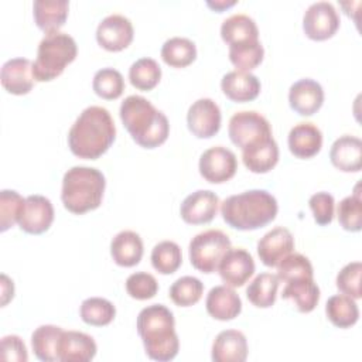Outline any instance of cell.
<instances>
[{"label":"cell","mask_w":362,"mask_h":362,"mask_svg":"<svg viewBox=\"0 0 362 362\" xmlns=\"http://www.w3.org/2000/svg\"><path fill=\"white\" fill-rule=\"evenodd\" d=\"M325 313L328 320L338 328H349L359 318V308L355 298L346 294H334L327 300Z\"/></svg>","instance_id":"cell-31"},{"label":"cell","mask_w":362,"mask_h":362,"mask_svg":"<svg viewBox=\"0 0 362 362\" xmlns=\"http://www.w3.org/2000/svg\"><path fill=\"white\" fill-rule=\"evenodd\" d=\"M3 88L13 95H25L33 89V62L28 58L17 57L7 59L0 72Z\"/></svg>","instance_id":"cell-19"},{"label":"cell","mask_w":362,"mask_h":362,"mask_svg":"<svg viewBox=\"0 0 362 362\" xmlns=\"http://www.w3.org/2000/svg\"><path fill=\"white\" fill-rule=\"evenodd\" d=\"M338 221L341 226L351 232H358L362 228V204L359 192L345 197L338 204Z\"/></svg>","instance_id":"cell-42"},{"label":"cell","mask_w":362,"mask_h":362,"mask_svg":"<svg viewBox=\"0 0 362 362\" xmlns=\"http://www.w3.org/2000/svg\"><path fill=\"white\" fill-rule=\"evenodd\" d=\"M322 102L324 89L311 78L298 79L288 89V103L301 116L314 115L322 106Z\"/></svg>","instance_id":"cell-17"},{"label":"cell","mask_w":362,"mask_h":362,"mask_svg":"<svg viewBox=\"0 0 362 362\" xmlns=\"http://www.w3.org/2000/svg\"><path fill=\"white\" fill-rule=\"evenodd\" d=\"M221 109L211 98L197 99L187 112V124L189 132L199 139H209L219 132Z\"/></svg>","instance_id":"cell-11"},{"label":"cell","mask_w":362,"mask_h":362,"mask_svg":"<svg viewBox=\"0 0 362 362\" xmlns=\"http://www.w3.org/2000/svg\"><path fill=\"white\" fill-rule=\"evenodd\" d=\"M201 175L214 184L230 180L238 170V160L232 150L223 146H214L205 150L199 157Z\"/></svg>","instance_id":"cell-10"},{"label":"cell","mask_w":362,"mask_h":362,"mask_svg":"<svg viewBox=\"0 0 362 362\" xmlns=\"http://www.w3.org/2000/svg\"><path fill=\"white\" fill-rule=\"evenodd\" d=\"M54 221V206L44 195H28L25 198L18 225L20 228L33 235L42 233L49 229Z\"/></svg>","instance_id":"cell-15"},{"label":"cell","mask_w":362,"mask_h":362,"mask_svg":"<svg viewBox=\"0 0 362 362\" xmlns=\"http://www.w3.org/2000/svg\"><path fill=\"white\" fill-rule=\"evenodd\" d=\"M92 88L95 93L103 99H117L124 90V79L117 69L106 66L95 72Z\"/></svg>","instance_id":"cell-38"},{"label":"cell","mask_w":362,"mask_h":362,"mask_svg":"<svg viewBox=\"0 0 362 362\" xmlns=\"http://www.w3.org/2000/svg\"><path fill=\"white\" fill-rule=\"evenodd\" d=\"M221 37L226 44L233 45L259 40V30L252 17L243 13H236L222 21Z\"/></svg>","instance_id":"cell-28"},{"label":"cell","mask_w":362,"mask_h":362,"mask_svg":"<svg viewBox=\"0 0 362 362\" xmlns=\"http://www.w3.org/2000/svg\"><path fill=\"white\" fill-rule=\"evenodd\" d=\"M98 351L95 339L81 331H64L58 344V361L89 362Z\"/></svg>","instance_id":"cell-18"},{"label":"cell","mask_w":362,"mask_h":362,"mask_svg":"<svg viewBox=\"0 0 362 362\" xmlns=\"http://www.w3.org/2000/svg\"><path fill=\"white\" fill-rule=\"evenodd\" d=\"M230 247L229 236L219 229H208L197 233L188 247L191 264L202 273L218 270L219 262Z\"/></svg>","instance_id":"cell-7"},{"label":"cell","mask_w":362,"mask_h":362,"mask_svg":"<svg viewBox=\"0 0 362 362\" xmlns=\"http://www.w3.org/2000/svg\"><path fill=\"white\" fill-rule=\"evenodd\" d=\"M334 197L329 192L325 191H320L315 192L308 199V205L313 211L314 215V221L318 225H328L332 222L334 218Z\"/></svg>","instance_id":"cell-45"},{"label":"cell","mask_w":362,"mask_h":362,"mask_svg":"<svg viewBox=\"0 0 362 362\" xmlns=\"http://www.w3.org/2000/svg\"><path fill=\"white\" fill-rule=\"evenodd\" d=\"M279 281V277L273 273H259L246 288L247 300L259 308L272 307L276 301Z\"/></svg>","instance_id":"cell-32"},{"label":"cell","mask_w":362,"mask_h":362,"mask_svg":"<svg viewBox=\"0 0 362 362\" xmlns=\"http://www.w3.org/2000/svg\"><path fill=\"white\" fill-rule=\"evenodd\" d=\"M281 297L293 300L298 311L310 313L317 307L320 301V288L313 277L296 279L286 283Z\"/></svg>","instance_id":"cell-29"},{"label":"cell","mask_w":362,"mask_h":362,"mask_svg":"<svg viewBox=\"0 0 362 362\" xmlns=\"http://www.w3.org/2000/svg\"><path fill=\"white\" fill-rule=\"evenodd\" d=\"M219 206V197L211 189H198L187 195L180 206V215L184 222L201 225L211 222Z\"/></svg>","instance_id":"cell-14"},{"label":"cell","mask_w":362,"mask_h":362,"mask_svg":"<svg viewBox=\"0 0 362 362\" xmlns=\"http://www.w3.org/2000/svg\"><path fill=\"white\" fill-rule=\"evenodd\" d=\"M116 137V126L106 107H85L68 132L69 150L79 158L95 160L112 146Z\"/></svg>","instance_id":"cell-1"},{"label":"cell","mask_w":362,"mask_h":362,"mask_svg":"<svg viewBox=\"0 0 362 362\" xmlns=\"http://www.w3.org/2000/svg\"><path fill=\"white\" fill-rule=\"evenodd\" d=\"M329 158L334 167L345 173H356L362 167V141L352 134L339 136L331 146Z\"/></svg>","instance_id":"cell-23"},{"label":"cell","mask_w":362,"mask_h":362,"mask_svg":"<svg viewBox=\"0 0 362 362\" xmlns=\"http://www.w3.org/2000/svg\"><path fill=\"white\" fill-rule=\"evenodd\" d=\"M204 293V283L194 276H182L170 286V298L180 307H189L199 301Z\"/></svg>","instance_id":"cell-39"},{"label":"cell","mask_w":362,"mask_h":362,"mask_svg":"<svg viewBox=\"0 0 362 362\" xmlns=\"http://www.w3.org/2000/svg\"><path fill=\"white\" fill-rule=\"evenodd\" d=\"M242 160L247 170L252 173H267L279 161V146L272 137L264 139L253 146L242 150Z\"/></svg>","instance_id":"cell-27"},{"label":"cell","mask_w":362,"mask_h":362,"mask_svg":"<svg viewBox=\"0 0 362 362\" xmlns=\"http://www.w3.org/2000/svg\"><path fill=\"white\" fill-rule=\"evenodd\" d=\"M79 314L83 322L95 327H103L113 321L116 308L112 301L103 297H89L82 301Z\"/></svg>","instance_id":"cell-35"},{"label":"cell","mask_w":362,"mask_h":362,"mask_svg":"<svg viewBox=\"0 0 362 362\" xmlns=\"http://www.w3.org/2000/svg\"><path fill=\"white\" fill-rule=\"evenodd\" d=\"M182 263L181 247L173 240L158 242L151 250V264L161 274L174 273Z\"/></svg>","instance_id":"cell-36"},{"label":"cell","mask_w":362,"mask_h":362,"mask_svg":"<svg viewBox=\"0 0 362 362\" xmlns=\"http://www.w3.org/2000/svg\"><path fill=\"white\" fill-rule=\"evenodd\" d=\"M361 272L362 263L361 262H351L345 264L337 274L335 283L338 290L342 294H346L352 298H361Z\"/></svg>","instance_id":"cell-43"},{"label":"cell","mask_w":362,"mask_h":362,"mask_svg":"<svg viewBox=\"0 0 362 362\" xmlns=\"http://www.w3.org/2000/svg\"><path fill=\"white\" fill-rule=\"evenodd\" d=\"M161 78V68L158 62L150 57H143L134 61L129 68L130 83L140 90L153 89Z\"/></svg>","instance_id":"cell-34"},{"label":"cell","mask_w":362,"mask_h":362,"mask_svg":"<svg viewBox=\"0 0 362 362\" xmlns=\"http://www.w3.org/2000/svg\"><path fill=\"white\" fill-rule=\"evenodd\" d=\"M222 281L229 287L243 286L255 273V260L243 247H229L218 266Z\"/></svg>","instance_id":"cell-13"},{"label":"cell","mask_w":362,"mask_h":362,"mask_svg":"<svg viewBox=\"0 0 362 362\" xmlns=\"http://www.w3.org/2000/svg\"><path fill=\"white\" fill-rule=\"evenodd\" d=\"M110 255L119 266H136L143 256V240L140 235L134 230H120L110 242Z\"/></svg>","instance_id":"cell-25"},{"label":"cell","mask_w":362,"mask_h":362,"mask_svg":"<svg viewBox=\"0 0 362 362\" xmlns=\"http://www.w3.org/2000/svg\"><path fill=\"white\" fill-rule=\"evenodd\" d=\"M235 3H236L235 0H215V1L208 0V1H206V4H208L211 8L216 10V11H222V10H225V8L230 7V6H233Z\"/></svg>","instance_id":"cell-48"},{"label":"cell","mask_w":362,"mask_h":362,"mask_svg":"<svg viewBox=\"0 0 362 362\" xmlns=\"http://www.w3.org/2000/svg\"><path fill=\"white\" fill-rule=\"evenodd\" d=\"M78 54L75 40L62 31L47 33L38 44L33 62V76L38 82H48L59 76Z\"/></svg>","instance_id":"cell-6"},{"label":"cell","mask_w":362,"mask_h":362,"mask_svg":"<svg viewBox=\"0 0 362 362\" xmlns=\"http://www.w3.org/2000/svg\"><path fill=\"white\" fill-rule=\"evenodd\" d=\"M232 143L242 150L272 137L269 120L256 110H240L232 115L228 124Z\"/></svg>","instance_id":"cell-8"},{"label":"cell","mask_w":362,"mask_h":362,"mask_svg":"<svg viewBox=\"0 0 362 362\" xmlns=\"http://www.w3.org/2000/svg\"><path fill=\"white\" fill-rule=\"evenodd\" d=\"M287 143L296 157L310 158L321 150L322 133L314 123L300 122L290 129Z\"/></svg>","instance_id":"cell-22"},{"label":"cell","mask_w":362,"mask_h":362,"mask_svg":"<svg viewBox=\"0 0 362 362\" xmlns=\"http://www.w3.org/2000/svg\"><path fill=\"white\" fill-rule=\"evenodd\" d=\"M68 0H35L33 16L38 28L47 33L59 31L68 17Z\"/></svg>","instance_id":"cell-26"},{"label":"cell","mask_w":362,"mask_h":362,"mask_svg":"<svg viewBox=\"0 0 362 362\" xmlns=\"http://www.w3.org/2000/svg\"><path fill=\"white\" fill-rule=\"evenodd\" d=\"M25 198H23L14 189H1L0 192V230L4 232L8 228L18 223Z\"/></svg>","instance_id":"cell-41"},{"label":"cell","mask_w":362,"mask_h":362,"mask_svg":"<svg viewBox=\"0 0 362 362\" xmlns=\"http://www.w3.org/2000/svg\"><path fill=\"white\" fill-rule=\"evenodd\" d=\"M14 296V284L4 273L1 274V305H6L10 298Z\"/></svg>","instance_id":"cell-47"},{"label":"cell","mask_w":362,"mask_h":362,"mask_svg":"<svg viewBox=\"0 0 362 362\" xmlns=\"http://www.w3.org/2000/svg\"><path fill=\"white\" fill-rule=\"evenodd\" d=\"M276 198L264 189H249L230 195L221 204L223 221L238 230H253L266 226L277 215Z\"/></svg>","instance_id":"cell-4"},{"label":"cell","mask_w":362,"mask_h":362,"mask_svg":"<svg viewBox=\"0 0 362 362\" xmlns=\"http://www.w3.org/2000/svg\"><path fill=\"white\" fill-rule=\"evenodd\" d=\"M211 358L214 362H243L247 358V341L238 329L221 331L212 344Z\"/></svg>","instance_id":"cell-21"},{"label":"cell","mask_w":362,"mask_h":362,"mask_svg":"<svg viewBox=\"0 0 362 362\" xmlns=\"http://www.w3.org/2000/svg\"><path fill=\"white\" fill-rule=\"evenodd\" d=\"M119 115L132 139L144 148L158 147L168 137L167 116L144 96L129 95L122 102Z\"/></svg>","instance_id":"cell-3"},{"label":"cell","mask_w":362,"mask_h":362,"mask_svg":"<svg viewBox=\"0 0 362 362\" xmlns=\"http://www.w3.org/2000/svg\"><path fill=\"white\" fill-rule=\"evenodd\" d=\"M132 21L117 13L109 14L100 20L96 28V41L107 51H122L127 48L133 40Z\"/></svg>","instance_id":"cell-12"},{"label":"cell","mask_w":362,"mask_h":362,"mask_svg":"<svg viewBox=\"0 0 362 362\" xmlns=\"http://www.w3.org/2000/svg\"><path fill=\"white\" fill-rule=\"evenodd\" d=\"M137 332L143 341L146 355L158 362L177 356L180 339L175 332V320L164 304L144 307L137 315Z\"/></svg>","instance_id":"cell-2"},{"label":"cell","mask_w":362,"mask_h":362,"mask_svg":"<svg viewBox=\"0 0 362 362\" xmlns=\"http://www.w3.org/2000/svg\"><path fill=\"white\" fill-rule=\"evenodd\" d=\"M294 249V238L284 226H276L266 232L257 242V255L263 264L277 266Z\"/></svg>","instance_id":"cell-16"},{"label":"cell","mask_w":362,"mask_h":362,"mask_svg":"<svg viewBox=\"0 0 362 362\" xmlns=\"http://www.w3.org/2000/svg\"><path fill=\"white\" fill-rule=\"evenodd\" d=\"M339 27V16L332 3L321 0L310 4L303 16V30L305 35L315 41H322L335 34Z\"/></svg>","instance_id":"cell-9"},{"label":"cell","mask_w":362,"mask_h":362,"mask_svg":"<svg viewBox=\"0 0 362 362\" xmlns=\"http://www.w3.org/2000/svg\"><path fill=\"white\" fill-rule=\"evenodd\" d=\"M163 61L174 68H184L197 58L195 44L185 37H171L161 47Z\"/></svg>","instance_id":"cell-33"},{"label":"cell","mask_w":362,"mask_h":362,"mask_svg":"<svg viewBox=\"0 0 362 362\" xmlns=\"http://www.w3.org/2000/svg\"><path fill=\"white\" fill-rule=\"evenodd\" d=\"M0 358L3 361L27 362L28 352L24 341L18 335H6L1 338V352Z\"/></svg>","instance_id":"cell-46"},{"label":"cell","mask_w":362,"mask_h":362,"mask_svg":"<svg viewBox=\"0 0 362 362\" xmlns=\"http://www.w3.org/2000/svg\"><path fill=\"white\" fill-rule=\"evenodd\" d=\"M206 311L219 321H229L242 311V300L239 294L229 286H215L209 290L205 300Z\"/></svg>","instance_id":"cell-20"},{"label":"cell","mask_w":362,"mask_h":362,"mask_svg":"<svg viewBox=\"0 0 362 362\" xmlns=\"http://www.w3.org/2000/svg\"><path fill=\"white\" fill-rule=\"evenodd\" d=\"M105 187L106 180L100 170L86 165L71 167L62 178V204L78 215L96 209L102 202Z\"/></svg>","instance_id":"cell-5"},{"label":"cell","mask_w":362,"mask_h":362,"mask_svg":"<svg viewBox=\"0 0 362 362\" xmlns=\"http://www.w3.org/2000/svg\"><path fill=\"white\" fill-rule=\"evenodd\" d=\"M64 329L58 325L44 324L34 329L31 335V346L34 355L44 362L58 361V344Z\"/></svg>","instance_id":"cell-30"},{"label":"cell","mask_w":362,"mask_h":362,"mask_svg":"<svg viewBox=\"0 0 362 362\" xmlns=\"http://www.w3.org/2000/svg\"><path fill=\"white\" fill-rule=\"evenodd\" d=\"M279 280L287 283L296 279H311L314 276L310 259L301 253H290L277 264Z\"/></svg>","instance_id":"cell-40"},{"label":"cell","mask_w":362,"mask_h":362,"mask_svg":"<svg viewBox=\"0 0 362 362\" xmlns=\"http://www.w3.org/2000/svg\"><path fill=\"white\" fill-rule=\"evenodd\" d=\"M157 290L156 277L147 272H136L126 279V291L136 300H148L156 296Z\"/></svg>","instance_id":"cell-44"},{"label":"cell","mask_w":362,"mask_h":362,"mask_svg":"<svg viewBox=\"0 0 362 362\" xmlns=\"http://www.w3.org/2000/svg\"><path fill=\"white\" fill-rule=\"evenodd\" d=\"M222 92L233 102H249L257 98L260 92V81L247 71H230L221 79Z\"/></svg>","instance_id":"cell-24"},{"label":"cell","mask_w":362,"mask_h":362,"mask_svg":"<svg viewBox=\"0 0 362 362\" xmlns=\"http://www.w3.org/2000/svg\"><path fill=\"white\" fill-rule=\"evenodd\" d=\"M264 55V48L259 40L229 45V59L238 71H250L256 68Z\"/></svg>","instance_id":"cell-37"}]
</instances>
